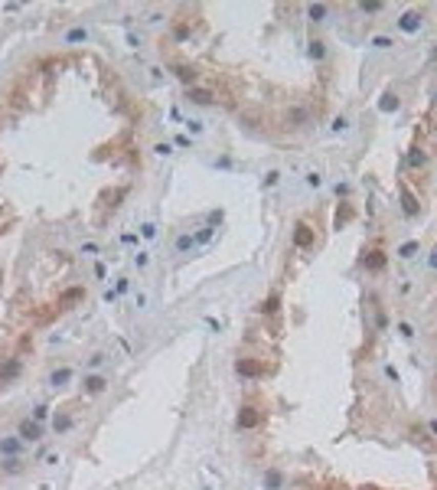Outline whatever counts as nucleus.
<instances>
[{"mask_svg":"<svg viewBox=\"0 0 437 490\" xmlns=\"http://www.w3.org/2000/svg\"><path fill=\"white\" fill-rule=\"evenodd\" d=\"M385 265H388V258H385L382 248H372V252L365 255V268H369L372 275H382V271H385Z\"/></svg>","mask_w":437,"mask_h":490,"instance_id":"nucleus-1","label":"nucleus"},{"mask_svg":"<svg viewBox=\"0 0 437 490\" xmlns=\"http://www.w3.org/2000/svg\"><path fill=\"white\" fill-rule=\"evenodd\" d=\"M294 245H297V248H310V245H314V229H310L307 222H297V229H294Z\"/></svg>","mask_w":437,"mask_h":490,"instance_id":"nucleus-2","label":"nucleus"},{"mask_svg":"<svg viewBox=\"0 0 437 490\" xmlns=\"http://www.w3.org/2000/svg\"><path fill=\"white\" fill-rule=\"evenodd\" d=\"M255 425H258V408L242 405V412H238V428H255Z\"/></svg>","mask_w":437,"mask_h":490,"instance_id":"nucleus-3","label":"nucleus"},{"mask_svg":"<svg viewBox=\"0 0 437 490\" xmlns=\"http://www.w3.org/2000/svg\"><path fill=\"white\" fill-rule=\"evenodd\" d=\"M235 369L242 373V376H261V373H264V366H261V363H255V360H238Z\"/></svg>","mask_w":437,"mask_h":490,"instance_id":"nucleus-4","label":"nucleus"},{"mask_svg":"<svg viewBox=\"0 0 437 490\" xmlns=\"http://www.w3.org/2000/svg\"><path fill=\"white\" fill-rule=\"evenodd\" d=\"M398 26H401V30H408V33H414L418 26H421V16H418V13H405L398 20Z\"/></svg>","mask_w":437,"mask_h":490,"instance_id":"nucleus-5","label":"nucleus"},{"mask_svg":"<svg viewBox=\"0 0 437 490\" xmlns=\"http://www.w3.org/2000/svg\"><path fill=\"white\" fill-rule=\"evenodd\" d=\"M401 203H405V212H408V216H418V203H414V196L408 193V186H401Z\"/></svg>","mask_w":437,"mask_h":490,"instance_id":"nucleus-6","label":"nucleus"},{"mask_svg":"<svg viewBox=\"0 0 437 490\" xmlns=\"http://www.w3.org/2000/svg\"><path fill=\"white\" fill-rule=\"evenodd\" d=\"M190 98H193L196 105H209L216 95H212V92H206V88H190Z\"/></svg>","mask_w":437,"mask_h":490,"instance_id":"nucleus-7","label":"nucleus"},{"mask_svg":"<svg viewBox=\"0 0 437 490\" xmlns=\"http://www.w3.org/2000/svg\"><path fill=\"white\" fill-rule=\"evenodd\" d=\"M287 121H290V124H304V121H307V108H290V111H287Z\"/></svg>","mask_w":437,"mask_h":490,"instance_id":"nucleus-8","label":"nucleus"},{"mask_svg":"<svg viewBox=\"0 0 437 490\" xmlns=\"http://www.w3.org/2000/svg\"><path fill=\"white\" fill-rule=\"evenodd\" d=\"M307 13H310V20H314V23H320V20L326 16V7H320V4H310V7H307Z\"/></svg>","mask_w":437,"mask_h":490,"instance_id":"nucleus-9","label":"nucleus"},{"mask_svg":"<svg viewBox=\"0 0 437 490\" xmlns=\"http://www.w3.org/2000/svg\"><path fill=\"white\" fill-rule=\"evenodd\" d=\"M278 304H281V298H278V294H271V298L264 301V307H261V310H264V314H278Z\"/></svg>","mask_w":437,"mask_h":490,"instance_id":"nucleus-10","label":"nucleus"},{"mask_svg":"<svg viewBox=\"0 0 437 490\" xmlns=\"http://www.w3.org/2000/svg\"><path fill=\"white\" fill-rule=\"evenodd\" d=\"M310 56H314V59H323V56H326V46H323L320 40H314V43H310Z\"/></svg>","mask_w":437,"mask_h":490,"instance_id":"nucleus-11","label":"nucleus"},{"mask_svg":"<svg viewBox=\"0 0 437 490\" xmlns=\"http://www.w3.org/2000/svg\"><path fill=\"white\" fill-rule=\"evenodd\" d=\"M414 252H418V242H405V245H401V258H411Z\"/></svg>","mask_w":437,"mask_h":490,"instance_id":"nucleus-12","label":"nucleus"},{"mask_svg":"<svg viewBox=\"0 0 437 490\" xmlns=\"http://www.w3.org/2000/svg\"><path fill=\"white\" fill-rule=\"evenodd\" d=\"M23 435H26V438H39V428H36L33 422H26V425H23Z\"/></svg>","mask_w":437,"mask_h":490,"instance_id":"nucleus-13","label":"nucleus"},{"mask_svg":"<svg viewBox=\"0 0 437 490\" xmlns=\"http://www.w3.org/2000/svg\"><path fill=\"white\" fill-rule=\"evenodd\" d=\"M359 7H362L365 13H379V10H382V0H376V4H372V0H369V4H359Z\"/></svg>","mask_w":437,"mask_h":490,"instance_id":"nucleus-14","label":"nucleus"},{"mask_svg":"<svg viewBox=\"0 0 437 490\" xmlns=\"http://www.w3.org/2000/svg\"><path fill=\"white\" fill-rule=\"evenodd\" d=\"M408 160H411V164H414V167H421V164H424V154H421V150H418V147H414V150H411V154H408Z\"/></svg>","mask_w":437,"mask_h":490,"instance_id":"nucleus-15","label":"nucleus"},{"mask_svg":"<svg viewBox=\"0 0 437 490\" xmlns=\"http://www.w3.org/2000/svg\"><path fill=\"white\" fill-rule=\"evenodd\" d=\"M85 386H88V389H92V392H101V389H105V379H88V382H85Z\"/></svg>","mask_w":437,"mask_h":490,"instance_id":"nucleus-16","label":"nucleus"},{"mask_svg":"<svg viewBox=\"0 0 437 490\" xmlns=\"http://www.w3.org/2000/svg\"><path fill=\"white\" fill-rule=\"evenodd\" d=\"M395 105H398L395 98H391V95H385V102H382V108H385V111H395Z\"/></svg>","mask_w":437,"mask_h":490,"instance_id":"nucleus-17","label":"nucleus"},{"mask_svg":"<svg viewBox=\"0 0 437 490\" xmlns=\"http://www.w3.org/2000/svg\"><path fill=\"white\" fill-rule=\"evenodd\" d=\"M376 46L385 49V46H391V40H388V36H376Z\"/></svg>","mask_w":437,"mask_h":490,"instance_id":"nucleus-18","label":"nucleus"},{"mask_svg":"<svg viewBox=\"0 0 437 490\" xmlns=\"http://www.w3.org/2000/svg\"><path fill=\"white\" fill-rule=\"evenodd\" d=\"M190 245H193V239H190V236H183V239H180V252H186Z\"/></svg>","mask_w":437,"mask_h":490,"instance_id":"nucleus-19","label":"nucleus"}]
</instances>
